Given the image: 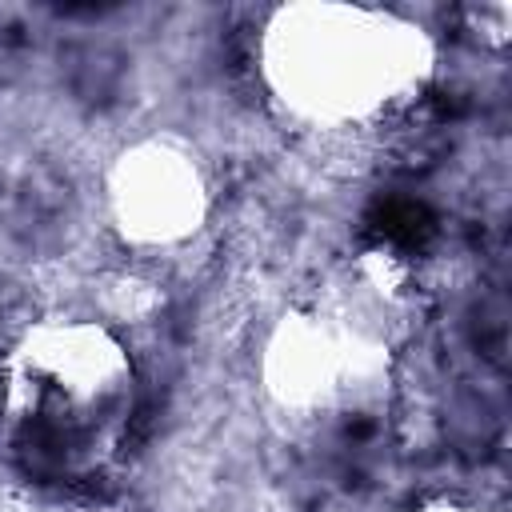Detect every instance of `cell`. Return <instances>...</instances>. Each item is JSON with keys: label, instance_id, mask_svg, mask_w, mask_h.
I'll list each match as a JSON object with an SVG mask.
<instances>
[{"label": "cell", "instance_id": "obj_1", "mask_svg": "<svg viewBox=\"0 0 512 512\" xmlns=\"http://www.w3.org/2000/svg\"><path fill=\"white\" fill-rule=\"evenodd\" d=\"M136 368L120 336L88 316L20 332L0 368V424L12 456L48 480H84L124 444Z\"/></svg>", "mask_w": 512, "mask_h": 512}, {"label": "cell", "instance_id": "obj_2", "mask_svg": "<svg viewBox=\"0 0 512 512\" xmlns=\"http://www.w3.org/2000/svg\"><path fill=\"white\" fill-rule=\"evenodd\" d=\"M268 96L312 128L372 124L424 92L432 36L388 8L300 0L276 8L256 44Z\"/></svg>", "mask_w": 512, "mask_h": 512}, {"label": "cell", "instance_id": "obj_3", "mask_svg": "<svg viewBox=\"0 0 512 512\" xmlns=\"http://www.w3.org/2000/svg\"><path fill=\"white\" fill-rule=\"evenodd\" d=\"M384 368V344L368 324L344 312H292L284 316L260 360L268 396L292 416H328L356 404Z\"/></svg>", "mask_w": 512, "mask_h": 512}, {"label": "cell", "instance_id": "obj_4", "mask_svg": "<svg viewBox=\"0 0 512 512\" xmlns=\"http://www.w3.org/2000/svg\"><path fill=\"white\" fill-rule=\"evenodd\" d=\"M104 208L132 248H180L208 224V168L180 136H140L112 156Z\"/></svg>", "mask_w": 512, "mask_h": 512}, {"label": "cell", "instance_id": "obj_5", "mask_svg": "<svg viewBox=\"0 0 512 512\" xmlns=\"http://www.w3.org/2000/svg\"><path fill=\"white\" fill-rule=\"evenodd\" d=\"M404 512H480V508H468V504H416V508H404Z\"/></svg>", "mask_w": 512, "mask_h": 512}]
</instances>
